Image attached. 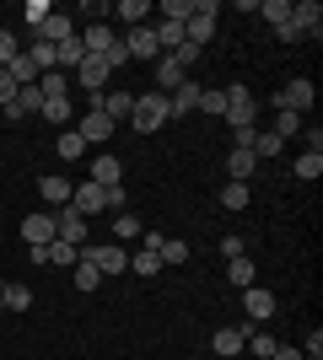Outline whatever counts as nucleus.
I'll use <instances>...</instances> for the list:
<instances>
[{"label": "nucleus", "instance_id": "f257e3e1", "mask_svg": "<svg viewBox=\"0 0 323 360\" xmlns=\"http://www.w3.org/2000/svg\"><path fill=\"white\" fill-rule=\"evenodd\" d=\"M172 113H167V97L162 91H146V97H135V113H129V124H135V135H151V129H162Z\"/></svg>", "mask_w": 323, "mask_h": 360}, {"label": "nucleus", "instance_id": "f03ea898", "mask_svg": "<svg viewBox=\"0 0 323 360\" xmlns=\"http://www.w3.org/2000/svg\"><path fill=\"white\" fill-rule=\"evenodd\" d=\"M81 258H87L97 274H124V269H129V253H124L119 242H87Z\"/></svg>", "mask_w": 323, "mask_h": 360}, {"label": "nucleus", "instance_id": "7ed1b4c3", "mask_svg": "<svg viewBox=\"0 0 323 360\" xmlns=\"http://www.w3.org/2000/svg\"><path fill=\"white\" fill-rule=\"evenodd\" d=\"M253 113H259V103H253V91L237 81V86H227V113L221 119L232 124V129H253Z\"/></svg>", "mask_w": 323, "mask_h": 360}, {"label": "nucleus", "instance_id": "20e7f679", "mask_svg": "<svg viewBox=\"0 0 323 360\" xmlns=\"http://www.w3.org/2000/svg\"><path fill=\"white\" fill-rule=\"evenodd\" d=\"M215 38V0H194V16L184 22V44L205 49Z\"/></svg>", "mask_w": 323, "mask_h": 360}, {"label": "nucleus", "instance_id": "39448f33", "mask_svg": "<svg viewBox=\"0 0 323 360\" xmlns=\"http://www.w3.org/2000/svg\"><path fill=\"white\" fill-rule=\"evenodd\" d=\"M312 103H318V86H312L308 75H296V81H286V91L275 97V108H286V113H308Z\"/></svg>", "mask_w": 323, "mask_h": 360}, {"label": "nucleus", "instance_id": "423d86ee", "mask_svg": "<svg viewBox=\"0 0 323 360\" xmlns=\"http://www.w3.org/2000/svg\"><path fill=\"white\" fill-rule=\"evenodd\" d=\"M87 231H92V221H81L70 205H65V210H54V237H60V242H70V248H87Z\"/></svg>", "mask_w": 323, "mask_h": 360}, {"label": "nucleus", "instance_id": "0eeeda50", "mask_svg": "<svg viewBox=\"0 0 323 360\" xmlns=\"http://www.w3.org/2000/svg\"><path fill=\"white\" fill-rule=\"evenodd\" d=\"M76 81L87 91H92V97H103L108 91V81H113V70H108V60H97V54H87V60L76 65Z\"/></svg>", "mask_w": 323, "mask_h": 360}, {"label": "nucleus", "instance_id": "6e6552de", "mask_svg": "<svg viewBox=\"0 0 323 360\" xmlns=\"http://www.w3.org/2000/svg\"><path fill=\"white\" fill-rule=\"evenodd\" d=\"M70 210H76L81 221L103 215V210H108V188H103V183H87V188H76V194H70Z\"/></svg>", "mask_w": 323, "mask_h": 360}, {"label": "nucleus", "instance_id": "1a4fd4ad", "mask_svg": "<svg viewBox=\"0 0 323 360\" xmlns=\"http://www.w3.org/2000/svg\"><path fill=\"white\" fill-rule=\"evenodd\" d=\"M76 38H81V49H87V54H97V60L119 44V38H113V27H108V22H97V16L87 22V27H76Z\"/></svg>", "mask_w": 323, "mask_h": 360}, {"label": "nucleus", "instance_id": "9d476101", "mask_svg": "<svg viewBox=\"0 0 323 360\" xmlns=\"http://www.w3.org/2000/svg\"><path fill=\"white\" fill-rule=\"evenodd\" d=\"M119 44H124V54H129V60H156V54H162L151 22H146V27H129V38H119Z\"/></svg>", "mask_w": 323, "mask_h": 360}, {"label": "nucleus", "instance_id": "9b49d317", "mask_svg": "<svg viewBox=\"0 0 323 360\" xmlns=\"http://www.w3.org/2000/svg\"><path fill=\"white\" fill-rule=\"evenodd\" d=\"M291 27L302 32V38H318V32H323V6H318V0H296V6H291Z\"/></svg>", "mask_w": 323, "mask_h": 360}, {"label": "nucleus", "instance_id": "f8f14e48", "mask_svg": "<svg viewBox=\"0 0 323 360\" xmlns=\"http://www.w3.org/2000/svg\"><path fill=\"white\" fill-rule=\"evenodd\" d=\"M22 242H27V248H49V242H54V210L27 215V221H22Z\"/></svg>", "mask_w": 323, "mask_h": 360}, {"label": "nucleus", "instance_id": "ddd939ff", "mask_svg": "<svg viewBox=\"0 0 323 360\" xmlns=\"http://www.w3.org/2000/svg\"><path fill=\"white\" fill-rule=\"evenodd\" d=\"M200 97H205V86L194 81V75H189L184 86H172V97H167V113H172V119H184V113H194V108H200Z\"/></svg>", "mask_w": 323, "mask_h": 360}, {"label": "nucleus", "instance_id": "4468645a", "mask_svg": "<svg viewBox=\"0 0 323 360\" xmlns=\"http://www.w3.org/2000/svg\"><path fill=\"white\" fill-rule=\"evenodd\" d=\"M243 323H253V328H259L264 317H275V296H270V290H259V285H248L243 290Z\"/></svg>", "mask_w": 323, "mask_h": 360}, {"label": "nucleus", "instance_id": "2eb2a0df", "mask_svg": "<svg viewBox=\"0 0 323 360\" xmlns=\"http://www.w3.org/2000/svg\"><path fill=\"white\" fill-rule=\"evenodd\" d=\"M87 146H103V140H113V119H108L103 108H87V119H81V129H76Z\"/></svg>", "mask_w": 323, "mask_h": 360}, {"label": "nucleus", "instance_id": "dca6fc26", "mask_svg": "<svg viewBox=\"0 0 323 360\" xmlns=\"http://www.w3.org/2000/svg\"><path fill=\"white\" fill-rule=\"evenodd\" d=\"M184 81H189V70H184L178 54H162V60H156V91H162V97H167L172 86H184Z\"/></svg>", "mask_w": 323, "mask_h": 360}, {"label": "nucleus", "instance_id": "f3484780", "mask_svg": "<svg viewBox=\"0 0 323 360\" xmlns=\"http://www.w3.org/2000/svg\"><path fill=\"white\" fill-rule=\"evenodd\" d=\"M92 108H103L108 119L119 124V119H129V113H135V91H119V86H113V91H103V97H97Z\"/></svg>", "mask_w": 323, "mask_h": 360}, {"label": "nucleus", "instance_id": "a211bd4d", "mask_svg": "<svg viewBox=\"0 0 323 360\" xmlns=\"http://www.w3.org/2000/svg\"><path fill=\"white\" fill-rule=\"evenodd\" d=\"M38 194H44L49 210H65V205H70V194H76V183H65V178H54V172H49V178H38Z\"/></svg>", "mask_w": 323, "mask_h": 360}, {"label": "nucleus", "instance_id": "6ab92c4d", "mask_svg": "<svg viewBox=\"0 0 323 360\" xmlns=\"http://www.w3.org/2000/svg\"><path fill=\"white\" fill-rule=\"evenodd\" d=\"M248 328H253V323H237V328H221V333H215V339H210V349H215V355H243V345H248Z\"/></svg>", "mask_w": 323, "mask_h": 360}, {"label": "nucleus", "instance_id": "aec40b11", "mask_svg": "<svg viewBox=\"0 0 323 360\" xmlns=\"http://www.w3.org/2000/svg\"><path fill=\"white\" fill-rule=\"evenodd\" d=\"M119 178H124V162H119V156H108V150H97V156H92V183L113 188Z\"/></svg>", "mask_w": 323, "mask_h": 360}, {"label": "nucleus", "instance_id": "412c9836", "mask_svg": "<svg viewBox=\"0 0 323 360\" xmlns=\"http://www.w3.org/2000/svg\"><path fill=\"white\" fill-rule=\"evenodd\" d=\"M38 38H44V44H65V38H76V22L60 16V11H49V22L38 27Z\"/></svg>", "mask_w": 323, "mask_h": 360}, {"label": "nucleus", "instance_id": "4be33fe9", "mask_svg": "<svg viewBox=\"0 0 323 360\" xmlns=\"http://www.w3.org/2000/svg\"><path fill=\"white\" fill-rule=\"evenodd\" d=\"M27 307H32V285L11 280V285L0 290V312H27Z\"/></svg>", "mask_w": 323, "mask_h": 360}, {"label": "nucleus", "instance_id": "5701e85b", "mask_svg": "<svg viewBox=\"0 0 323 360\" xmlns=\"http://www.w3.org/2000/svg\"><path fill=\"white\" fill-rule=\"evenodd\" d=\"M38 108H44V91H38V86H22V91H16V103L11 108H6V119H22V113H38Z\"/></svg>", "mask_w": 323, "mask_h": 360}, {"label": "nucleus", "instance_id": "b1692460", "mask_svg": "<svg viewBox=\"0 0 323 360\" xmlns=\"http://www.w3.org/2000/svg\"><path fill=\"white\" fill-rule=\"evenodd\" d=\"M253 167H259V162H253V150H227V178L232 183H248V178H253Z\"/></svg>", "mask_w": 323, "mask_h": 360}, {"label": "nucleus", "instance_id": "393cba45", "mask_svg": "<svg viewBox=\"0 0 323 360\" xmlns=\"http://www.w3.org/2000/svg\"><path fill=\"white\" fill-rule=\"evenodd\" d=\"M280 146H286V140L275 135V129H253V162H270V156H280Z\"/></svg>", "mask_w": 323, "mask_h": 360}, {"label": "nucleus", "instance_id": "a878e982", "mask_svg": "<svg viewBox=\"0 0 323 360\" xmlns=\"http://www.w3.org/2000/svg\"><path fill=\"white\" fill-rule=\"evenodd\" d=\"M44 258H49V264H54V269H76L81 248H70V242H60V237H54V242H49V248H44Z\"/></svg>", "mask_w": 323, "mask_h": 360}, {"label": "nucleus", "instance_id": "bb28decb", "mask_svg": "<svg viewBox=\"0 0 323 360\" xmlns=\"http://www.w3.org/2000/svg\"><path fill=\"white\" fill-rule=\"evenodd\" d=\"M253 274H259V269H253V258H227V280H232V285H237V290H248V285H253Z\"/></svg>", "mask_w": 323, "mask_h": 360}, {"label": "nucleus", "instance_id": "cd10ccee", "mask_svg": "<svg viewBox=\"0 0 323 360\" xmlns=\"http://www.w3.org/2000/svg\"><path fill=\"white\" fill-rule=\"evenodd\" d=\"M113 16H119V22H129V27H146L151 6H146V0H119V6H113Z\"/></svg>", "mask_w": 323, "mask_h": 360}, {"label": "nucleus", "instance_id": "c85d7f7f", "mask_svg": "<svg viewBox=\"0 0 323 360\" xmlns=\"http://www.w3.org/2000/svg\"><path fill=\"white\" fill-rule=\"evenodd\" d=\"M140 231H146V226H140L129 210H119V215H113V242H119V248H124V242H135Z\"/></svg>", "mask_w": 323, "mask_h": 360}, {"label": "nucleus", "instance_id": "c756f323", "mask_svg": "<svg viewBox=\"0 0 323 360\" xmlns=\"http://www.w3.org/2000/svg\"><path fill=\"white\" fill-rule=\"evenodd\" d=\"M259 16L270 27H286V22H291V0H259Z\"/></svg>", "mask_w": 323, "mask_h": 360}, {"label": "nucleus", "instance_id": "7c9ffc66", "mask_svg": "<svg viewBox=\"0 0 323 360\" xmlns=\"http://www.w3.org/2000/svg\"><path fill=\"white\" fill-rule=\"evenodd\" d=\"M156 258H162V269H167V264H184V258H189V242H184V237H162Z\"/></svg>", "mask_w": 323, "mask_h": 360}, {"label": "nucleus", "instance_id": "2f4dec72", "mask_svg": "<svg viewBox=\"0 0 323 360\" xmlns=\"http://www.w3.org/2000/svg\"><path fill=\"white\" fill-rule=\"evenodd\" d=\"M54 150H60L65 162H76V156H87V140H81V135H76V129H65V135H60V140H54Z\"/></svg>", "mask_w": 323, "mask_h": 360}, {"label": "nucleus", "instance_id": "473e14b6", "mask_svg": "<svg viewBox=\"0 0 323 360\" xmlns=\"http://www.w3.org/2000/svg\"><path fill=\"white\" fill-rule=\"evenodd\" d=\"M38 70H54V44H44V38H32V49H22Z\"/></svg>", "mask_w": 323, "mask_h": 360}, {"label": "nucleus", "instance_id": "72a5a7b5", "mask_svg": "<svg viewBox=\"0 0 323 360\" xmlns=\"http://www.w3.org/2000/svg\"><path fill=\"white\" fill-rule=\"evenodd\" d=\"M318 172H323V150H302V156H296V178H318Z\"/></svg>", "mask_w": 323, "mask_h": 360}, {"label": "nucleus", "instance_id": "f704fd0d", "mask_svg": "<svg viewBox=\"0 0 323 360\" xmlns=\"http://www.w3.org/2000/svg\"><path fill=\"white\" fill-rule=\"evenodd\" d=\"M275 135H280V140L302 135V113H286V108H275Z\"/></svg>", "mask_w": 323, "mask_h": 360}, {"label": "nucleus", "instance_id": "c9c22d12", "mask_svg": "<svg viewBox=\"0 0 323 360\" xmlns=\"http://www.w3.org/2000/svg\"><path fill=\"white\" fill-rule=\"evenodd\" d=\"M248 183H227V188H221V205H227V210H248Z\"/></svg>", "mask_w": 323, "mask_h": 360}, {"label": "nucleus", "instance_id": "e433bc0d", "mask_svg": "<svg viewBox=\"0 0 323 360\" xmlns=\"http://www.w3.org/2000/svg\"><path fill=\"white\" fill-rule=\"evenodd\" d=\"M243 349H253L259 360H270V355H275V339H270V333H259V328H248V345H243Z\"/></svg>", "mask_w": 323, "mask_h": 360}, {"label": "nucleus", "instance_id": "4c0bfd02", "mask_svg": "<svg viewBox=\"0 0 323 360\" xmlns=\"http://www.w3.org/2000/svg\"><path fill=\"white\" fill-rule=\"evenodd\" d=\"M70 280H76V290H97V280H103V274H97L87 258H76V274H70Z\"/></svg>", "mask_w": 323, "mask_h": 360}, {"label": "nucleus", "instance_id": "58836bf2", "mask_svg": "<svg viewBox=\"0 0 323 360\" xmlns=\"http://www.w3.org/2000/svg\"><path fill=\"white\" fill-rule=\"evenodd\" d=\"M194 16V0H167L162 6V22H189Z\"/></svg>", "mask_w": 323, "mask_h": 360}, {"label": "nucleus", "instance_id": "ea45409f", "mask_svg": "<svg viewBox=\"0 0 323 360\" xmlns=\"http://www.w3.org/2000/svg\"><path fill=\"white\" fill-rule=\"evenodd\" d=\"M129 269H135V274H162V258H156V253H146V248H140V253L129 258Z\"/></svg>", "mask_w": 323, "mask_h": 360}, {"label": "nucleus", "instance_id": "a19ab883", "mask_svg": "<svg viewBox=\"0 0 323 360\" xmlns=\"http://www.w3.org/2000/svg\"><path fill=\"white\" fill-rule=\"evenodd\" d=\"M16 54H22V44H16L11 32L0 27V70H6V65H11V60H16Z\"/></svg>", "mask_w": 323, "mask_h": 360}, {"label": "nucleus", "instance_id": "79ce46f5", "mask_svg": "<svg viewBox=\"0 0 323 360\" xmlns=\"http://www.w3.org/2000/svg\"><path fill=\"white\" fill-rule=\"evenodd\" d=\"M49 11H54L49 0H27V22H32V32H38V27L49 22Z\"/></svg>", "mask_w": 323, "mask_h": 360}, {"label": "nucleus", "instance_id": "37998d69", "mask_svg": "<svg viewBox=\"0 0 323 360\" xmlns=\"http://www.w3.org/2000/svg\"><path fill=\"white\" fill-rule=\"evenodd\" d=\"M38 113H44L49 124H65V119H70V103H65V97H60V103H44V108H38Z\"/></svg>", "mask_w": 323, "mask_h": 360}, {"label": "nucleus", "instance_id": "c03bdc74", "mask_svg": "<svg viewBox=\"0 0 323 360\" xmlns=\"http://www.w3.org/2000/svg\"><path fill=\"white\" fill-rule=\"evenodd\" d=\"M16 91H22V86H16L11 75L0 70V113H6V108H11V103H16Z\"/></svg>", "mask_w": 323, "mask_h": 360}, {"label": "nucleus", "instance_id": "a18cd8bd", "mask_svg": "<svg viewBox=\"0 0 323 360\" xmlns=\"http://www.w3.org/2000/svg\"><path fill=\"white\" fill-rule=\"evenodd\" d=\"M200 108H205V113H227V91H205Z\"/></svg>", "mask_w": 323, "mask_h": 360}, {"label": "nucleus", "instance_id": "49530a36", "mask_svg": "<svg viewBox=\"0 0 323 360\" xmlns=\"http://www.w3.org/2000/svg\"><path fill=\"white\" fill-rule=\"evenodd\" d=\"M221 253H227V258H243L248 248H243V237H232V231H227V237H221Z\"/></svg>", "mask_w": 323, "mask_h": 360}, {"label": "nucleus", "instance_id": "de8ad7c7", "mask_svg": "<svg viewBox=\"0 0 323 360\" xmlns=\"http://www.w3.org/2000/svg\"><path fill=\"white\" fill-rule=\"evenodd\" d=\"M103 60H108V70H119V65H129V54H124V44H113Z\"/></svg>", "mask_w": 323, "mask_h": 360}, {"label": "nucleus", "instance_id": "09e8293b", "mask_svg": "<svg viewBox=\"0 0 323 360\" xmlns=\"http://www.w3.org/2000/svg\"><path fill=\"white\" fill-rule=\"evenodd\" d=\"M270 360H308V355H302V349H291V345H275V355H270Z\"/></svg>", "mask_w": 323, "mask_h": 360}, {"label": "nucleus", "instance_id": "8fccbe9b", "mask_svg": "<svg viewBox=\"0 0 323 360\" xmlns=\"http://www.w3.org/2000/svg\"><path fill=\"white\" fill-rule=\"evenodd\" d=\"M0 290H6V280H0Z\"/></svg>", "mask_w": 323, "mask_h": 360}]
</instances>
